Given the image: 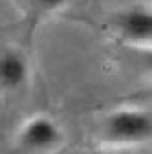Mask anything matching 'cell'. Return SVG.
<instances>
[{
  "instance_id": "obj_1",
  "label": "cell",
  "mask_w": 152,
  "mask_h": 154,
  "mask_svg": "<svg viewBox=\"0 0 152 154\" xmlns=\"http://www.w3.org/2000/svg\"><path fill=\"white\" fill-rule=\"evenodd\" d=\"M152 136V118L141 108H119L105 119L103 138L114 145H139Z\"/></svg>"
},
{
  "instance_id": "obj_2",
  "label": "cell",
  "mask_w": 152,
  "mask_h": 154,
  "mask_svg": "<svg viewBox=\"0 0 152 154\" xmlns=\"http://www.w3.org/2000/svg\"><path fill=\"white\" fill-rule=\"evenodd\" d=\"M18 145L28 152H46L61 145L62 130L53 118L44 114L29 118L18 130Z\"/></svg>"
},
{
  "instance_id": "obj_3",
  "label": "cell",
  "mask_w": 152,
  "mask_h": 154,
  "mask_svg": "<svg viewBox=\"0 0 152 154\" xmlns=\"http://www.w3.org/2000/svg\"><path fill=\"white\" fill-rule=\"evenodd\" d=\"M117 31L125 41L132 44H150L152 38V15L143 8L123 11L117 17Z\"/></svg>"
},
{
  "instance_id": "obj_4",
  "label": "cell",
  "mask_w": 152,
  "mask_h": 154,
  "mask_svg": "<svg viewBox=\"0 0 152 154\" xmlns=\"http://www.w3.org/2000/svg\"><path fill=\"white\" fill-rule=\"evenodd\" d=\"M29 75V66L22 53L6 50L0 51V88L17 90L20 88Z\"/></svg>"
},
{
  "instance_id": "obj_5",
  "label": "cell",
  "mask_w": 152,
  "mask_h": 154,
  "mask_svg": "<svg viewBox=\"0 0 152 154\" xmlns=\"http://www.w3.org/2000/svg\"><path fill=\"white\" fill-rule=\"evenodd\" d=\"M37 2L41 4L42 9H46V11H53V9L62 8V6L68 2V0H37Z\"/></svg>"
},
{
  "instance_id": "obj_6",
  "label": "cell",
  "mask_w": 152,
  "mask_h": 154,
  "mask_svg": "<svg viewBox=\"0 0 152 154\" xmlns=\"http://www.w3.org/2000/svg\"><path fill=\"white\" fill-rule=\"evenodd\" d=\"M92 154H130V152H123V150H97Z\"/></svg>"
}]
</instances>
